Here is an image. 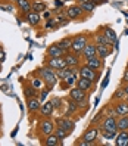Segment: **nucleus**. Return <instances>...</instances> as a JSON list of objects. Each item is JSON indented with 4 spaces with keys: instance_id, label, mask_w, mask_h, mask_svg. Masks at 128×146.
I'll return each mask as SVG.
<instances>
[{
    "instance_id": "f257e3e1",
    "label": "nucleus",
    "mask_w": 128,
    "mask_h": 146,
    "mask_svg": "<svg viewBox=\"0 0 128 146\" xmlns=\"http://www.w3.org/2000/svg\"><path fill=\"white\" fill-rule=\"evenodd\" d=\"M99 134H100V127L91 124V127L84 131V134L78 139V142H75V145L77 146H80V145L81 146H93V145H96Z\"/></svg>"
},
{
    "instance_id": "f03ea898",
    "label": "nucleus",
    "mask_w": 128,
    "mask_h": 146,
    "mask_svg": "<svg viewBox=\"0 0 128 146\" xmlns=\"http://www.w3.org/2000/svg\"><path fill=\"white\" fill-rule=\"evenodd\" d=\"M36 75H38L40 78H41L43 81H44V86H46V87H49V89H53L55 86L59 83V81H57V77H56L55 70L49 68L47 65L38 68V70L36 71Z\"/></svg>"
},
{
    "instance_id": "7ed1b4c3",
    "label": "nucleus",
    "mask_w": 128,
    "mask_h": 146,
    "mask_svg": "<svg viewBox=\"0 0 128 146\" xmlns=\"http://www.w3.org/2000/svg\"><path fill=\"white\" fill-rule=\"evenodd\" d=\"M90 41V37L87 33H81V34H75L72 36V47H71V52H75L81 55L84 47L87 46V43Z\"/></svg>"
},
{
    "instance_id": "20e7f679",
    "label": "nucleus",
    "mask_w": 128,
    "mask_h": 146,
    "mask_svg": "<svg viewBox=\"0 0 128 146\" xmlns=\"http://www.w3.org/2000/svg\"><path fill=\"white\" fill-rule=\"evenodd\" d=\"M69 93V99L75 100L77 104H80V108L82 105H88V92H85L80 87H77V86H74V87H71L69 90H68Z\"/></svg>"
},
{
    "instance_id": "39448f33",
    "label": "nucleus",
    "mask_w": 128,
    "mask_h": 146,
    "mask_svg": "<svg viewBox=\"0 0 128 146\" xmlns=\"http://www.w3.org/2000/svg\"><path fill=\"white\" fill-rule=\"evenodd\" d=\"M116 123H118L116 115H106V118L100 124V133H105V131H108V133H118Z\"/></svg>"
},
{
    "instance_id": "423d86ee",
    "label": "nucleus",
    "mask_w": 128,
    "mask_h": 146,
    "mask_svg": "<svg viewBox=\"0 0 128 146\" xmlns=\"http://www.w3.org/2000/svg\"><path fill=\"white\" fill-rule=\"evenodd\" d=\"M55 128H56V124L52 121V119H50V118H43L41 121L38 123L37 130H38V134H40V136L46 137V136H49V134L55 133Z\"/></svg>"
},
{
    "instance_id": "0eeeda50",
    "label": "nucleus",
    "mask_w": 128,
    "mask_h": 146,
    "mask_svg": "<svg viewBox=\"0 0 128 146\" xmlns=\"http://www.w3.org/2000/svg\"><path fill=\"white\" fill-rule=\"evenodd\" d=\"M100 75H102L100 71L93 70V68H90L88 65H85L84 62L80 65V77H84V78H88V80H91V81L96 83V81H99Z\"/></svg>"
},
{
    "instance_id": "6e6552de",
    "label": "nucleus",
    "mask_w": 128,
    "mask_h": 146,
    "mask_svg": "<svg viewBox=\"0 0 128 146\" xmlns=\"http://www.w3.org/2000/svg\"><path fill=\"white\" fill-rule=\"evenodd\" d=\"M44 65H47L49 68H52V70H62V68H66V61L65 58H47L44 61Z\"/></svg>"
},
{
    "instance_id": "1a4fd4ad",
    "label": "nucleus",
    "mask_w": 128,
    "mask_h": 146,
    "mask_svg": "<svg viewBox=\"0 0 128 146\" xmlns=\"http://www.w3.org/2000/svg\"><path fill=\"white\" fill-rule=\"evenodd\" d=\"M93 56H97V44H96L94 41H88L87 46L84 47L82 53H81V59H82V62H84L85 59H90Z\"/></svg>"
},
{
    "instance_id": "9d476101",
    "label": "nucleus",
    "mask_w": 128,
    "mask_h": 146,
    "mask_svg": "<svg viewBox=\"0 0 128 146\" xmlns=\"http://www.w3.org/2000/svg\"><path fill=\"white\" fill-rule=\"evenodd\" d=\"M56 125L57 127H62V128H65V130H68L69 133H72L74 131V128H75V121L71 118V117H62V118H57L56 119Z\"/></svg>"
},
{
    "instance_id": "9b49d317",
    "label": "nucleus",
    "mask_w": 128,
    "mask_h": 146,
    "mask_svg": "<svg viewBox=\"0 0 128 146\" xmlns=\"http://www.w3.org/2000/svg\"><path fill=\"white\" fill-rule=\"evenodd\" d=\"M46 55H47L49 58H62V56L66 55V52H65L61 46H59V43H53V44H50V46L47 47Z\"/></svg>"
},
{
    "instance_id": "f8f14e48",
    "label": "nucleus",
    "mask_w": 128,
    "mask_h": 146,
    "mask_svg": "<svg viewBox=\"0 0 128 146\" xmlns=\"http://www.w3.org/2000/svg\"><path fill=\"white\" fill-rule=\"evenodd\" d=\"M78 78H80V77L75 75V74L68 75V77H65L63 80L59 81V87H61L62 90H69L71 87H74V86L77 84V80H78Z\"/></svg>"
},
{
    "instance_id": "ddd939ff",
    "label": "nucleus",
    "mask_w": 128,
    "mask_h": 146,
    "mask_svg": "<svg viewBox=\"0 0 128 146\" xmlns=\"http://www.w3.org/2000/svg\"><path fill=\"white\" fill-rule=\"evenodd\" d=\"M82 15H84V11L80 5H71L66 9V16L69 19H80Z\"/></svg>"
},
{
    "instance_id": "4468645a",
    "label": "nucleus",
    "mask_w": 128,
    "mask_h": 146,
    "mask_svg": "<svg viewBox=\"0 0 128 146\" xmlns=\"http://www.w3.org/2000/svg\"><path fill=\"white\" fill-rule=\"evenodd\" d=\"M63 58H65L68 66H80V65H81V61H82L81 55L75 53V52H68Z\"/></svg>"
},
{
    "instance_id": "2eb2a0df",
    "label": "nucleus",
    "mask_w": 128,
    "mask_h": 146,
    "mask_svg": "<svg viewBox=\"0 0 128 146\" xmlns=\"http://www.w3.org/2000/svg\"><path fill=\"white\" fill-rule=\"evenodd\" d=\"M41 104H43V102L40 100L38 96L27 99V109H28V112H30V114H37L38 111H40Z\"/></svg>"
},
{
    "instance_id": "dca6fc26",
    "label": "nucleus",
    "mask_w": 128,
    "mask_h": 146,
    "mask_svg": "<svg viewBox=\"0 0 128 146\" xmlns=\"http://www.w3.org/2000/svg\"><path fill=\"white\" fill-rule=\"evenodd\" d=\"M113 109H115V115L116 117H122L128 114V102L125 99L122 100H116L113 104Z\"/></svg>"
},
{
    "instance_id": "f3484780",
    "label": "nucleus",
    "mask_w": 128,
    "mask_h": 146,
    "mask_svg": "<svg viewBox=\"0 0 128 146\" xmlns=\"http://www.w3.org/2000/svg\"><path fill=\"white\" fill-rule=\"evenodd\" d=\"M62 143H63L62 139H59L55 133H52V134H49V136L41 139V145H46V146H61Z\"/></svg>"
},
{
    "instance_id": "a211bd4d",
    "label": "nucleus",
    "mask_w": 128,
    "mask_h": 146,
    "mask_svg": "<svg viewBox=\"0 0 128 146\" xmlns=\"http://www.w3.org/2000/svg\"><path fill=\"white\" fill-rule=\"evenodd\" d=\"M84 64L88 65L90 68H93V70H97V71H102V68H103V65H105L103 59H100L99 56H93L90 59H85Z\"/></svg>"
},
{
    "instance_id": "6ab92c4d",
    "label": "nucleus",
    "mask_w": 128,
    "mask_h": 146,
    "mask_svg": "<svg viewBox=\"0 0 128 146\" xmlns=\"http://www.w3.org/2000/svg\"><path fill=\"white\" fill-rule=\"evenodd\" d=\"M38 112H40L41 117H50V115H52L55 112V106L52 104V100H44V102H43Z\"/></svg>"
},
{
    "instance_id": "aec40b11",
    "label": "nucleus",
    "mask_w": 128,
    "mask_h": 146,
    "mask_svg": "<svg viewBox=\"0 0 128 146\" xmlns=\"http://www.w3.org/2000/svg\"><path fill=\"white\" fill-rule=\"evenodd\" d=\"M77 87H80L85 92H91V90H94V81H91L88 78H84V77H80L78 80H77Z\"/></svg>"
},
{
    "instance_id": "412c9836",
    "label": "nucleus",
    "mask_w": 128,
    "mask_h": 146,
    "mask_svg": "<svg viewBox=\"0 0 128 146\" xmlns=\"http://www.w3.org/2000/svg\"><path fill=\"white\" fill-rule=\"evenodd\" d=\"M93 41L96 43V44H106V46H112V43L109 41V38L105 36V33L99 30L94 33V36H93Z\"/></svg>"
},
{
    "instance_id": "4be33fe9",
    "label": "nucleus",
    "mask_w": 128,
    "mask_h": 146,
    "mask_svg": "<svg viewBox=\"0 0 128 146\" xmlns=\"http://www.w3.org/2000/svg\"><path fill=\"white\" fill-rule=\"evenodd\" d=\"M80 109V104H77L75 100L72 99H68L66 100V112H65V117H72L74 114L78 112Z\"/></svg>"
},
{
    "instance_id": "5701e85b",
    "label": "nucleus",
    "mask_w": 128,
    "mask_h": 146,
    "mask_svg": "<svg viewBox=\"0 0 128 146\" xmlns=\"http://www.w3.org/2000/svg\"><path fill=\"white\" fill-rule=\"evenodd\" d=\"M100 30L105 33V36L109 38V41L112 43V47H116V43H118V37H116V33L110 28V27H100Z\"/></svg>"
},
{
    "instance_id": "b1692460",
    "label": "nucleus",
    "mask_w": 128,
    "mask_h": 146,
    "mask_svg": "<svg viewBox=\"0 0 128 146\" xmlns=\"http://www.w3.org/2000/svg\"><path fill=\"white\" fill-rule=\"evenodd\" d=\"M112 46H106V44H97V56L100 58V59H105L108 58V56H110L112 55Z\"/></svg>"
},
{
    "instance_id": "393cba45",
    "label": "nucleus",
    "mask_w": 128,
    "mask_h": 146,
    "mask_svg": "<svg viewBox=\"0 0 128 146\" xmlns=\"http://www.w3.org/2000/svg\"><path fill=\"white\" fill-rule=\"evenodd\" d=\"M24 96L27 98V99H30V98H36V96H40L38 89H36L31 83H30V84H24Z\"/></svg>"
},
{
    "instance_id": "a878e982",
    "label": "nucleus",
    "mask_w": 128,
    "mask_h": 146,
    "mask_svg": "<svg viewBox=\"0 0 128 146\" xmlns=\"http://www.w3.org/2000/svg\"><path fill=\"white\" fill-rule=\"evenodd\" d=\"M116 146H128V131H118L115 137Z\"/></svg>"
},
{
    "instance_id": "bb28decb",
    "label": "nucleus",
    "mask_w": 128,
    "mask_h": 146,
    "mask_svg": "<svg viewBox=\"0 0 128 146\" xmlns=\"http://www.w3.org/2000/svg\"><path fill=\"white\" fill-rule=\"evenodd\" d=\"M40 19H41V16H40L38 12L31 11V12L27 13V21H28L30 25H32V27H37V25L40 24Z\"/></svg>"
},
{
    "instance_id": "cd10ccee",
    "label": "nucleus",
    "mask_w": 128,
    "mask_h": 146,
    "mask_svg": "<svg viewBox=\"0 0 128 146\" xmlns=\"http://www.w3.org/2000/svg\"><path fill=\"white\" fill-rule=\"evenodd\" d=\"M116 127H118V131H128V114L118 117Z\"/></svg>"
},
{
    "instance_id": "c85d7f7f",
    "label": "nucleus",
    "mask_w": 128,
    "mask_h": 146,
    "mask_svg": "<svg viewBox=\"0 0 128 146\" xmlns=\"http://www.w3.org/2000/svg\"><path fill=\"white\" fill-rule=\"evenodd\" d=\"M57 43H59V46H61L66 53H68V52H71V47H72V37H71V36L63 37L62 40H59Z\"/></svg>"
},
{
    "instance_id": "c756f323",
    "label": "nucleus",
    "mask_w": 128,
    "mask_h": 146,
    "mask_svg": "<svg viewBox=\"0 0 128 146\" xmlns=\"http://www.w3.org/2000/svg\"><path fill=\"white\" fill-rule=\"evenodd\" d=\"M16 5H18L19 11H22L24 13H28V12L32 11V3L30 2V0H18Z\"/></svg>"
},
{
    "instance_id": "7c9ffc66",
    "label": "nucleus",
    "mask_w": 128,
    "mask_h": 146,
    "mask_svg": "<svg viewBox=\"0 0 128 146\" xmlns=\"http://www.w3.org/2000/svg\"><path fill=\"white\" fill-rule=\"evenodd\" d=\"M55 72H56L57 80L61 81V80L65 78V77H68V75H71V74H72V66H66V68H62V70H56Z\"/></svg>"
},
{
    "instance_id": "2f4dec72",
    "label": "nucleus",
    "mask_w": 128,
    "mask_h": 146,
    "mask_svg": "<svg viewBox=\"0 0 128 146\" xmlns=\"http://www.w3.org/2000/svg\"><path fill=\"white\" fill-rule=\"evenodd\" d=\"M81 7H82V11L85 13H93L96 9V3H94V0L93 2H85V3H78Z\"/></svg>"
},
{
    "instance_id": "473e14b6",
    "label": "nucleus",
    "mask_w": 128,
    "mask_h": 146,
    "mask_svg": "<svg viewBox=\"0 0 128 146\" xmlns=\"http://www.w3.org/2000/svg\"><path fill=\"white\" fill-rule=\"evenodd\" d=\"M32 11L34 12H44V11H47V5L44 3V2H41V0H36V2L32 3Z\"/></svg>"
},
{
    "instance_id": "72a5a7b5",
    "label": "nucleus",
    "mask_w": 128,
    "mask_h": 146,
    "mask_svg": "<svg viewBox=\"0 0 128 146\" xmlns=\"http://www.w3.org/2000/svg\"><path fill=\"white\" fill-rule=\"evenodd\" d=\"M125 98H127L125 92L122 90V87H119L118 90L113 92V94H112V98H110V100H122V99H125Z\"/></svg>"
},
{
    "instance_id": "f704fd0d",
    "label": "nucleus",
    "mask_w": 128,
    "mask_h": 146,
    "mask_svg": "<svg viewBox=\"0 0 128 146\" xmlns=\"http://www.w3.org/2000/svg\"><path fill=\"white\" fill-rule=\"evenodd\" d=\"M55 134L59 137V139H62V140H63V139H66V137L69 136L71 133L68 131V130H65V128H62V127H57V125H56V128H55Z\"/></svg>"
},
{
    "instance_id": "c9c22d12",
    "label": "nucleus",
    "mask_w": 128,
    "mask_h": 146,
    "mask_svg": "<svg viewBox=\"0 0 128 146\" xmlns=\"http://www.w3.org/2000/svg\"><path fill=\"white\" fill-rule=\"evenodd\" d=\"M30 83H31V84H32L36 89H41L43 86H44V81H43V80L40 78V77H37V78H32Z\"/></svg>"
},
{
    "instance_id": "e433bc0d",
    "label": "nucleus",
    "mask_w": 128,
    "mask_h": 146,
    "mask_svg": "<svg viewBox=\"0 0 128 146\" xmlns=\"http://www.w3.org/2000/svg\"><path fill=\"white\" fill-rule=\"evenodd\" d=\"M56 25H57V21H56V19H53V18H49V19L46 21L44 28H46V30H50V28H55ZM57 27H59V25H57Z\"/></svg>"
},
{
    "instance_id": "4c0bfd02",
    "label": "nucleus",
    "mask_w": 128,
    "mask_h": 146,
    "mask_svg": "<svg viewBox=\"0 0 128 146\" xmlns=\"http://www.w3.org/2000/svg\"><path fill=\"white\" fill-rule=\"evenodd\" d=\"M50 100H52L55 109H61V108H62V99H61V98H56V96H55V98H52Z\"/></svg>"
},
{
    "instance_id": "58836bf2",
    "label": "nucleus",
    "mask_w": 128,
    "mask_h": 146,
    "mask_svg": "<svg viewBox=\"0 0 128 146\" xmlns=\"http://www.w3.org/2000/svg\"><path fill=\"white\" fill-rule=\"evenodd\" d=\"M50 90H52V89H49V87H46V89H43V90H41V94H40V96H38L41 102H44V100H46V98L49 96V93H50Z\"/></svg>"
},
{
    "instance_id": "ea45409f",
    "label": "nucleus",
    "mask_w": 128,
    "mask_h": 146,
    "mask_svg": "<svg viewBox=\"0 0 128 146\" xmlns=\"http://www.w3.org/2000/svg\"><path fill=\"white\" fill-rule=\"evenodd\" d=\"M103 115H105V109H103V111H100V112H99V114H97V115L94 117V119H93V121H91V124H97V123L100 121V119L103 118ZM105 117H106V115H105Z\"/></svg>"
},
{
    "instance_id": "a19ab883",
    "label": "nucleus",
    "mask_w": 128,
    "mask_h": 146,
    "mask_svg": "<svg viewBox=\"0 0 128 146\" xmlns=\"http://www.w3.org/2000/svg\"><path fill=\"white\" fill-rule=\"evenodd\" d=\"M116 134H118V133H108V131L102 133V136H103L106 140H112V139H115V137H116Z\"/></svg>"
},
{
    "instance_id": "79ce46f5",
    "label": "nucleus",
    "mask_w": 128,
    "mask_h": 146,
    "mask_svg": "<svg viewBox=\"0 0 128 146\" xmlns=\"http://www.w3.org/2000/svg\"><path fill=\"white\" fill-rule=\"evenodd\" d=\"M128 83V70L124 71V75H122V78H121V84H125Z\"/></svg>"
},
{
    "instance_id": "37998d69",
    "label": "nucleus",
    "mask_w": 128,
    "mask_h": 146,
    "mask_svg": "<svg viewBox=\"0 0 128 146\" xmlns=\"http://www.w3.org/2000/svg\"><path fill=\"white\" fill-rule=\"evenodd\" d=\"M121 87H122V90L125 92V94L128 96V83H125V84H121Z\"/></svg>"
},
{
    "instance_id": "c03bdc74",
    "label": "nucleus",
    "mask_w": 128,
    "mask_h": 146,
    "mask_svg": "<svg viewBox=\"0 0 128 146\" xmlns=\"http://www.w3.org/2000/svg\"><path fill=\"white\" fill-rule=\"evenodd\" d=\"M5 58H6V55H5V52H3V49H0V62H3Z\"/></svg>"
},
{
    "instance_id": "a18cd8bd",
    "label": "nucleus",
    "mask_w": 128,
    "mask_h": 146,
    "mask_svg": "<svg viewBox=\"0 0 128 146\" xmlns=\"http://www.w3.org/2000/svg\"><path fill=\"white\" fill-rule=\"evenodd\" d=\"M49 18H52V12L44 11V19H49Z\"/></svg>"
},
{
    "instance_id": "49530a36",
    "label": "nucleus",
    "mask_w": 128,
    "mask_h": 146,
    "mask_svg": "<svg viewBox=\"0 0 128 146\" xmlns=\"http://www.w3.org/2000/svg\"><path fill=\"white\" fill-rule=\"evenodd\" d=\"M103 2H106V0H94V3H96V6H97V5H100V3H103Z\"/></svg>"
},
{
    "instance_id": "de8ad7c7",
    "label": "nucleus",
    "mask_w": 128,
    "mask_h": 146,
    "mask_svg": "<svg viewBox=\"0 0 128 146\" xmlns=\"http://www.w3.org/2000/svg\"><path fill=\"white\" fill-rule=\"evenodd\" d=\"M85 2H93V0H78V3H85Z\"/></svg>"
},
{
    "instance_id": "09e8293b",
    "label": "nucleus",
    "mask_w": 128,
    "mask_h": 146,
    "mask_svg": "<svg viewBox=\"0 0 128 146\" xmlns=\"http://www.w3.org/2000/svg\"><path fill=\"white\" fill-rule=\"evenodd\" d=\"M0 71H2V62H0Z\"/></svg>"
},
{
    "instance_id": "8fccbe9b",
    "label": "nucleus",
    "mask_w": 128,
    "mask_h": 146,
    "mask_svg": "<svg viewBox=\"0 0 128 146\" xmlns=\"http://www.w3.org/2000/svg\"><path fill=\"white\" fill-rule=\"evenodd\" d=\"M63 2H72V0H63Z\"/></svg>"
},
{
    "instance_id": "3c124183",
    "label": "nucleus",
    "mask_w": 128,
    "mask_h": 146,
    "mask_svg": "<svg viewBox=\"0 0 128 146\" xmlns=\"http://www.w3.org/2000/svg\"><path fill=\"white\" fill-rule=\"evenodd\" d=\"M3 2H11V0H3Z\"/></svg>"
},
{
    "instance_id": "603ef678",
    "label": "nucleus",
    "mask_w": 128,
    "mask_h": 146,
    "mask_svg": "<svg viewBox=\"0 0 128 146\" xmlns=\"http://www.w3.org/2000/svg\"><path fill=\"white\" fill-rule=\"evenodd\" d=\"M125 100H127V102H128V96H127V98H125Z\"/></svg>"
},
{
    "instance_id": "864d4df0",
    "label": "nucleus",
    "mask_w": 128,
    "mask_h": 146,
    "mask_svg": "<svg viewBox=\"0 0 128 146\" xmlns=\"http://www.w3.org/2000/svg\"><path fill=\"white\" fill-rule=\"evenodd\" d=\"M127 70H128V62H127Z\"/></svg>"
},
{
    "instance_id": "5fc2aeb1",
    "label": "nucleus",
    "mask_w": 128,
    "mask_h": 146,
    "mask_svg": "<svg viewBox=\"0 0 128 146\" xmlns=\"http://www.w3.org/2000/svg\"><path fill=\"white\" fill-rule=\"evenodd\" d=\"M13 2H18V0H13Z\"/></svg>"
},
{
    "instance_id": "6e6d98bb",
    "label": "nucleus",
    "mask_w": 128,
    "mask_h": 146,
    "mask_svg": "<svg viewBox=\"0 0 128 146\" xmlns=\"http://www.w3.org/2000/svg\"><path fill=\"white\" fill-rule=\"evenodd\" d=\"M0 49H2V46H0Z\"/></svg>"
}]
</instances>
